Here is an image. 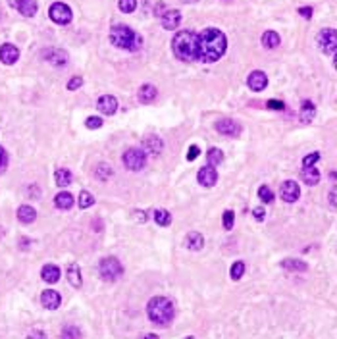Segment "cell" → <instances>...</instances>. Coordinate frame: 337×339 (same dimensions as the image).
<instances>
[{
  "label": "cell",
  "instance_id": "obj_1",
  "mask_svg": "<svg viewBox=\"0 0 337 339\" xmlns=\"http://www.w3.org/2000/svg\"><path fill=\"white\" fill-rule=\"evenodd\" d=\"M225 48H227V39L216 27H208L197 37V60L202 64L218 62L225 54Z\"/></svg>",
  "mask_w": 337,
  "mask_h": 339
},
{
  "label": "cell",
  "instance_id": "obj_2",
  "mask_svg": "<svg viewBox=\"0 0 337 339\" xmlns=\"http://www.w3.org/2000/svg\"><path fill=\"white\" fill-rule=\"evenodd\" d=\"M197 33L195 31H180L176 33L172 41V50L176 58L181 62H195L197 60Z\"/></svg>",
  "mask_w": 337,
  "mask_h": 339
},
{
  "label": "cell",
  "instance_id": "obj_3",
  "mask_svg": "<svg viewBox=\"0 0 337 339\" xmlns=\"http://www.w3.org/2000/svg\"><path fill=\"white\" fill-rule=\"evenodd\" d=\"M147 314L156 326H168L174 320V305L166 297H153L147 305Z\"/></svg>",
  "mask_w": 337,
  "mask_h": 339
},
{
  "label": "cell",
  "instance_id": "obj_4",
  "mask_svg": "<svg viewBox=\"0 0 337 339\" xmlns=\"http://www.w3.org/2000/svg\"><path fill=\"white\" fill-rule=\"evenodd\" d=\"M110 43L116 48H123V50H137L141 46V39L131 27L125 25H114L110 29Z\"/></svg>",
  "mask_w": 337,
  "mask_h": 339
},
{
  "label": "cell",
  "instance_id": "obj_5",
  "mask_svg": "<svg viewBox=\"0 0 337 339\" xmlns=\"http://www.w3.org/2000/svg\"><path fill=\"white\" fill-rule=\"evenodd\" d=\"M98 270H100L102 279H106V281H116V279L123 274V266L120 264V260H118L116 256H106V258H102Z\"/></svg>",
  "mask_w": 337,
  "mask_h": 339
},
{
  "label": "cell",
  "instance_id": "obj_6",
  "mask_svg": "<svg viewBox=\"0 0 337 339\" xmlns=\"http://www.w3.org/2000/svg\"><path fill=\"white\" fill-rule=\"evenodd\" d=\"M123 166L131 172H139L147 166V156L141 149H127L123 153Z\"/></svg>",
  "mask_w": 337,
  "mask_h": 339
},
{
  "label": "cell",
  "instance_id": "obj_7",
  "mask_svg": "<svg viewBox=\"0 0 337 339\" xmlns=\"http://www.w3.org/2000/svg\"><path fill=\"white\" fill-rule=\"evenodd\" d=\"M71 10H69V6H66L64 2H56V4H52L50 6V20L54 22V23H58V25H67L69 22H71Z\"/></svg>",
  "mask_w": 337,
  "mask_h": 339
},
{
  "label": "cell",
  "instance_id": "obj_8",
  "mask_svg": "<svg viewBox=\"0 0 337 339\" xmlns=\"http://www.w3.org/2000/svg\"><path fill=\"white\" fill-rule=\"evenodd\" d=\"M318 46L326 52V54H336L337 48V33L336 29H324L318 35Z\"/></svg>",
  "mask_w": 337,
  "mask_h": 339
},
{
  "label": "cell",
  "instance_id": "obj_9",
  "mask_svg": "<svg viewBox=\"0 0 337 339\" xmlns=\"http://www.w3.org/2000/svg\"><path fill=\"white\" fill-rule=\"evenodd\" d=\"M279 195H281V199H283L285 203H295V201H299V197H301V187H299L297 181L287 180V181L281 183Z\"/></svg>",
  "mask_w": 337,
  "mask_h": 339
},
{
  "label": "cell",
  "instance_id": "obj_10",
  "mask_svg": "<svg viewBox=\"0 0 337 339\" xmlns=\"http://www.w3.org/2000/svg\"><path fill=\"white\" fill-rule=\"evenodd\" d=\"M43 58L48 62V64H52V66H66L67 60H69V56H67L64 50L54 48V46L45 48V50H43Z\"/></svg>",
  "mask_w": 337,
  "mask_h": 339
},
{
  "label": "cell",
  "instance_id": "obj_11",
  "mask_svg": "<svg viewBox=\"0 0 337 339\" xmlns=\"http://www.w3.org/2000/svg\"><path fill=\"white\" fill-rule=\"evenodd\" d=\"M197 180L202 187H214V183L218 181V172H216L214 166H202L197 174Z\"/></svg>",
  "mask_w": 337,
  "mask_h": 339
},
{
  "label": "cell",
  "instance_id": "obj_12",
  "mask_svg": "<svg viewBox=\"0 0 337 339\" xmlns=\"http://www.w3.org/2000/svg\"><path fill=\"white\" fill-rule=\"evenodd\" d=\"M18 58H20V48H18V46H14V45H10V43H6V45L0 46V62H2V64L12 66V64L18 62Z\"/></svg>",
  "mask_w": 337,
  "mask_h": 339
},
{
  "label": "cell",
  "instance_id": "obj_13",
  "mask_svg": "<svg viewBox=\"0 0 337 339\" xmlns=\"http://www.w3.org/2000/svg\"><path fill=\"white\" fill-rule=\"evenodd\" d=\"M181 23V12L180 10H166L162 14V27L168 31L178 29V25Z\"/></svg>",
  "mask_w": 337,
  "mask_h": 339
},
{
  "label": "cell",
  "instance_id": "obj_14",
  "mask_svg": "<svg viewBox=\"0 0 337 339\" xmlns=\"http://www.w3.org/2000/svg\"><path fill=\"white\" fill-rule=\"evenodd\" d=\"M41 303H43V307L46 308V310H56L62 303L60 293L58 291H52V289H46V291L41 293Z\"/></svg>",
  "mask_w": 337,
  "mask_h": 339
},
{
  "label": "cell",
  "instance_id": "obj_15",
  "mask_svg": "<svg viewBox=\"0 0 337 339\" xmlns=\"http://www.w3.org/2000/svg\"><path fill=\"white\" fill-rule=\"evenodd\" d=\"M247 83H248V87L252 89V91H264L266 87H268V77H266V73L264 71H252L250 75H248V79H247Z\"/></svg>",
  "mask_w": 337,
  "mask_h": 339
},
{
  "label": "cell",
  "instance_id": "obj_16",
  "mask_svg": "<svg viewBox=\"0 0 337 339\" xmlns=\"http://www.w3.org/2000/svg\"><path fill=\"white\" fill-rule=\"evenodd\" d=\"M98 110L102 112V114H106V116H112L116 110H118V100H116V96H112V94H102L100 98H98Z\"/></svg>",
  "mask_w": 337,
  "mask_h": 339
},
{
  "label": "cell",
  "instance_id": "obj_17",
  "mask_svg": "<svg viewBox=\"0 0 337 339\" xmlns=\"http://www.w3.org/2000/svg\"><path fill=\"white\" fill-rule=\"evenodd\" d=\"M216 129H218V133L227 135V137H237L241 133L239 123L233 122V120H220V122L216 123Z\"/></svg>",
  "mask_w": 337,
  "mask_h": 339
},
{
  "label": "cell",
  "instance_id": "obj_18",
  "mask_svg": "<svg viewBox=\"0 0 337 339\" xmlns=\"http://www.w3.org/2000/svg\"><path fill=\"white\" fill-rule=\"evenodd\" d=\"M60 268L58 266H54V264H45L43 266V270H41V277H43V281H46V283H56L58 279H60Z\"/></svg>",
  "mask_w": 337,
  "mask_h": 339
},
{
  "label": "cell",
  "instance_id": "obj_19",
  "mask_svg": "<svg viewBox=\"0 0 337 339\" xmlns=\"http://www.w3.org/2000/svg\"><path fill=\"white\" fill-rule=\"evenodd\" d=\"M16 10L25 18H33L37 14V2L35 0H20L16 4Z\"/></svg>",
  "mask_w": 337,
  "mask_h": 339
},
{
  "label": "cell",
  "instance_id": "obj_20",
  "mask_svg": "<svg viewBox=\"0 0 337 339\" xmlns=\"http://www.w3.org/2000/svg\"><path fill=\"white\" fill-rule=\"evenodd\" d=\"M185 247L191 249V250H201L204 247V237L199 233V231H191L185 239Z\"/></svg>",
  "mask_w": 337,
  "mask_h": 339
},
{
  "label": "cell",
  "instance_id": "obj_21",
  "mask_svg": "<svg viewBox=\"0 0 337 339\" xmlns=\"http://www.w3.org/2000/svg\"><path fill=\"white\" fill-rule=\"evenodd\" d=\"M301 178H303V181L307 185H316L320 181V172H318L314 166H303Z\"/></svg>",
  "mask_w": 337,
  "mask_h": 339
},
{
  "label": "cell",
  "instance_id": "obj_22",
  "mask_svg": "<svg viewBox=\"0 0 337 339\" xmlns=\"http://www.w3.org/2000/svg\"><path fill=\"white\" fill-rule=\"evenodd\" d=\"M314 116H316V106H314V102L303 100V104H301V122L310 123L314 120Z\"/></svg>",
  "mask_w": 337,
  "mask_h": 339
},
{
  "label": "cell",
  "instance_id": "obj_23",
  "mask_svg": "<svg viewBox=\"0 0 337 339\" xmlns=\"http://www.w3.org/2000/svg\"><path fill=\"white\" fill-rule=\"evenodd\" d=\"M54 204H56V208H60V210H69V208L73 206V197H71V193H67V191L58 193L56 199H54Z\"/></svg>",
  "mask_w": 337,
  "mask_h": 339
},
{
  "label": "cell",
  "instance_id": "obj_24",
  "mask_svg": "<svg viewBox=\"0 0 337 339\" xmlns=\"http://www.w3.org/2000/svg\"><path fill=\"white\" fill-rule=\"evenodd\" d=\"M281 268L291 270V272H307L308 270L307 262H303V260H295V258H285V260L281 262Z\"/></svg>",
  "mask_w": 337,
  "mask_h": 339
},
{
  "label": "cell",
  "instance_id": "obj_25",
  "mask_svg": "<svg viewBox=\"0 0 337 339\" xmlns=\"http://www.w3.org/2000/svg\"><path fill=\"white\" fill-rule=\"evenodd\" d=\"M18 218H20V222H22V224H31V222H35L37 212H35V208H33V206H29V204H23V206H20V208H18Z\"/></svg>",
  "mask_w": 337,
  "mask_h": 339
},
{
  "label": "cell",
  "instance_id": "obj_26",
  "mask_svg": "<svg viewBox=\"0 0 337 339\" xmlns=\"http://www.w3.org/2000/svg\"><path fill=\"white\" fill-rule=\"evenodd\" d=\"M156 94H158V92H156V87H154V85H143V87L139 89V94H137V96H139V100H141L143 104H149V102H153L154 98H156Z\"/></svg>",
  "mask_w": 337,
  "mask_h": 339
},
{
  "label": "cell",
  "instance_id": "obj_27",
  "mask_svg": "<svg viewBox=\"0 0 337 339\" xmlns=\"http://www.w3.org/2000/svg\"><path fill=\"white\" fill-rule=\"evenodd\" d=\"M145 149H147L151 154H160V153H162V149H164V145H162L160 137L149 135V137L145 139Z\"/></svg>",
  "mask_w": 337,
  "mask_h": 339
},
{
  "label": "cell",
  "instance_id": "obj_28",
  "mask_svg": "<svg viewBox=\"0 0 337 339\" xmlns=\"http://www.w3.org/2000/svg\"><path fill=\"white\" fill-rule=\"evenodd\" d=\"M66 274H67V279H69V283L73 287H81L83 279H81V272H79V266L77 264H69V268H67Z\"/></svg>",
  "mask_w": 337,
  "mask_h": 339
},
{
  "label": "cell",
  "instance_id": "obj_29",
  "mask_svg": "<svg viewBox=\"0 0 337 339\" xmlns=\"http://www.w3.org/2000/svg\"><path fill=\"white\" fill-rule=\"evenodd\" d=\"M262 45L266 48H276V46H279V35L276 31H266L262 35Z\"/></svg>",
  "mask_w": 337,
  "mask_h": 339
},
{
  "label": "cell",
  "instance_id": "obj_30",
  "mask_svg": "<svg viewBox=\"0 0 337 339\" xmlns=\"http://www.w3.org/2000/svg\"><path fill=\"white\" fill-rule=\"evenodd\" d=\"M54 180H56V185L58 187H67L71 183V172L66 170V168H60L56 174H54Z\"/></svg>",
  "mask_w": 337,
  "mask_h": 339
},
{
  "label": "cell",
  "instance_id": "obj_31",
  "mask_svg": "<svg viewBox=\"0 0 337 339\" xmlns=\"http://www.w3.org/2000/svg\"><path fill=\"white\" fill-rule=\"evenodd\" d=\"M154 222L158 226H170L172 224V214L168 210H164V208H156L154 210Z\"/></svg>",
  "mask_w": 337,
  "mask_h": 339
},
{
  "label": "cell",
  "instance_id": "obj_32",
  "mask_svg": "<svg viewBox=\"0 0 337 339\" xmlns=\"http://www.w3.org/2000/svg\"><path fill=\"white\" fill-rule=\"evenodd\" d=\"M231 279L233 281H239L241 277H243V274H245V262L243 260H237V262H233V266H231Z\"/></svg>",
  "mask_w": 337,
  "mask_h": 339
},
{
  "label": "cell",
  "instance_id": "obj_33",
  "mask_svg": "<svg viewBox=\"0 0 337 339\" xmlns=\"http://www.w3.org/2000/svg\"><path fill=\"white\" fill-rule=\"evenodd\" d=\"M206 158H208V164H210V166H218V164H222V160H224V153H222L220 149H210L208 154H206Z\"/></svg>",
  "mask_w": 337,
  "mask_h": 339
},
{
  "label": "cell",
  "instance_id": "obj_34",
  "mask_svg": "<svg viewBox=\"0 0 337 339\" xmlns=\"http://www.w3.org/2000/svg\"><path fill=\"white\" fill-rule=\"evenodd\" d=\"M92 203H94V197L89 191L79 193V208H89V206H92Z\"/></svg>",
  "mask_w": 337,
  "mask_h": 339
},
{
  "label": "cell",
  "instance_id": "obj_35",
  "mask_svg": "<svg viewBox=\"0 0 337 339\" xmlns=\"http://www.w3.org/2000/svg\"><path fill=\"white\" fill-rule=\"evenodd\" d=\"M258 197H260V201H264V203H274V193H272V189H270L268 185H262V187L258 189Z\"/></svg>",
  "mask_w": 337,
  "mask_h": 339
},
{
  "label": "cell",
  "instance_id": "obj_36",
  "mask_svg": "<svg viewBox=\"0 0 337 339\" xmlns=\"http://www.w3.org/2000/svg\"><path fill=\"white\" fill-rule=\"evenodd\" d=\"M137 8V0H120V10L123 14H131Z\"/></svg>",
  "mask_w": 337,
  "mask_h": 339
},
{
  "label": "cell",
  "instance_id": "obj_37",
  "mask_svg": "<svg viewBox=\"0 0 337 339\" xmlns=\"http://www.w3.org/2000/svg\"><path fill=\"white\" fill-rule=\"evenodd\" d=\"M96 170H98V172H96V176H98L100 180H108V178L112 176V168H110V166H106V164H100Z\"/></svg>",
  "mask_w": 337,
  "mask_h": 339
},
{
  "label": "cell",
  "instance_id": "obj_38",
  "mask_svg": "<svg viewBox=\"0 0 337 339\" xmlns=\"http://www.w3.org/2000/svg\"><path fill=\"white\" fill-rule=\"evenodd\" d=\"M233 224H235V214H233L231 210H225V212H224V227H225V229H231Z\"/></svg>",
  "mask_w": 337,
  "mask_h": 339
},
{
  "label": "cell",
  "instance_id": "obj_39",
  "mask_svg": "<svg viewBox=\"0 0 337 339\" xmlns=\"http://www.w3.org/2000/svg\"><path fill=\"white\" fill-rule=\"evenodd\" d=\"M81 85H83V79H81L79 75H73V77L67 81V89H69V91H75V89H79Z\"/></svg>",
  "mask_w": 337,
  "mask_h": 339
},
{
  "label": "cell",
  "instance_id": "obj_40",
  "mask_svg": "<svg viewBox=\"0 0 337 339\" xmlns=\"http://www.w3.org/2000/svg\"><path fill=\"white\" fill-rule=\"evenodd\" d=\"M318 160H320V153H310V154H307V156H305L303 166H314Z\"/></svg>",
  "mask_w": 337,
  "mask_h": 339
},
{
  "label": "cell",
  "instance_id": "obj_41",
  "mask_svg": "<svg viewBox=\"0 0 337 339\" xmlns=\"http://www.w3.org/2000/svg\"><path fill=\"white\" fill-rule=\"evenodd\" d=\"M85 125H87L89 129H98V127L102 125V120H100L98 116H91V118H87V122H85Z\"/></svg>",
  "mask_w": 337,
  "mask_h": 339
},
{
  "label": "cell",
  "instance_id": "obj_42",
  "mask_svg": "<svg viewBox=\"0 0 337 339\" xmlns=\"http://www.w3.org/2000/svg\"><path fill=\"white\" fill-rule=\"evenodd\" d=\"M79 336H81V332L75 330V328H66L62 332V338H79Z\"/></svg>",
  "mask_w": 337,
  "mask_h": 339
},
{
  "label": "cell",
  "instance_id": "obj_43",
  "mask_svg": "<svg viewBox=\"0 0 337 339\" xmlns=\"http://www.w3.org/2000/svg\"><path fill=\"white\" fill-rule=\"evenodd\" d=\"M268 108H270V110H283V108H285V104H283L281 100L272 98V100H268Z\"/></svg>",
  "mask_w": 337,
  "mask_h": 339
},
{
  "label": "cell",
  "instance_id": "obj_44",
  "mask_svg": "<svg viewBox=\"0 0 337 339\" xmlns=\"http://www.w3.org/2000/svg\"><path fill=\"white\" fill-rule=\"evenodd\" d=\"M197 156H199V147H197V145H193V147L189 149V153H187V160H189V162H193Z\"/></svg>",
  "mask_w": 337,
  "mask_h": 339
},
{
  "label": "cell",
  "instance_id": "obj_45",
  "mask_svg": "<svg viewBox=\"0 0 337 339\" xmlns=\"http://www.w3.org/2000/svg\"><path fill=\"white\" fill-rule=\"evenodd\" d=\"M252 214H254V218H256L258 222H262V220H264V216H266V212H264V206L254 208V210H252Z\"/></svg>",
  "mask_w": 337,
  "mask_h": 339
},
{
  "label": "cell",
  "instance_id": "obj_46",
  "mask_svg": "<svg viewBox=\"0 0 337 339\" xmlns=\"http://www.w3.org/2000/svg\"><path fill=\"white\" fill-rule=\"evenodd\" d=\"M6 164H8V156H6V151L0 147V172L6 168Z\"/></svg>",
  "mask_w": 337,
  "mask_h": 339
},
{
  "label": "cell",
  "instance_id": "obj_47",
  "mask_svg": "<svg viewBox=\"0 0 337 339\" xmlns=\"http://www.w3.org/2000/svg\"><path fill=\"white\" fill-rule=\"evenodd\" d=\"M299 14H301V16H305V18H310V16H312V8H308V6H305V8H299Z\"/></svg>",
  "mask_w": 337,
  "mask_h": 339
},
{
  "label": "cell",
  "instance_id": "obj_48",
  "mask_svg": "<svg viewBox=\"0 0 337 339\" xmlns=\"http://www.w3.org/2000/svg\"><path fill=\"white\" fill-rule=\"evenodd\" d=\"M135 214H137V220H139L141 224H143V222H147V212H143V210H141V212H135Z\"/></svg>",
  "mask_w": 337,
  "mask_h": 339
},
{
  "label": "cell",
  "instance_id": "obj_49",
  "mask_svg": "<svg viewBox=\"0 0 337 339\" xmlns=\"http://www.w3.org/2000/svg\"><path fill=\"white\" fill-rule=\"evenodd\" d=\"M330 204H332V206H336V189H332V191H330Z\"/></svg>",
  "mask_w": 337,
  "mask_h": 339
},
{
  "label": "cell",
  "instance_id": "obj_50",
  "mask_svg": "<svg viewBox=\"0 0 337 339\" xmlns=\"http://www.w3.org/2000/svg\"><path fill=\"white\" fill-rule=\"evenodd\" d=\"M8 2H10V6H12V8H16V4H18L20 0H8Z\"/></svg>",
  "mask_w": 337,
  "mask_h": 339
},
{
  "label": "cell",
  "instance_id": "obj_51",
  "mask_svg": "<svg viewBox=\"0 0 337 339\" xmlns=\"http://www.w3.org/2000/svg\"><path fill=\"white\" fill-rule=\"evenodd\" d=\"M185 2H195V0H185Z\"/></svg>",
  "mask_w": 337,
  "mask_h": 339
}]
</instances>
